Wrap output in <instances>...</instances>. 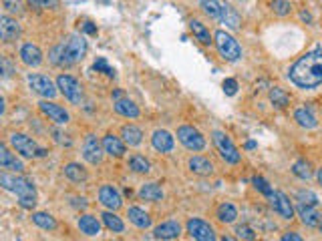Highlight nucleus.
Returning <instances> with one entry per match:
<instances>
[{
  "mask_svg": "<svg viewBox=\"0 0 322 241\" xmlns=\"http://www.w3.org/2000/svg\"><path fill=\"white\" fill-rule=\"evenodd\" d=\"M288 78L300 89H316L322 85V45L296 60L288 70Z\"/></svg>",
  "mask_w": 322,
  "mask_h": 241,
  "instance_id": "obj_1",
  "label": "nucleus"
},
{
  "mask_svg": "<svg viewBox=\"0 0 322 241\" xmlns=\"http://www.w3.org/2000/svg\"><path fill=\"white\" fill-rule=\"evenodd\" d=\"M270 101H272V105H274V107L284 109V107H288L290 97H288V93H286V91H282L280 87H274V89L270 91Z\"/></svg>",
  "mask_w": 322,
  "mask_h": 241,
  "instance_id": "obj_36",
  "label": "nucleus"
},
{
  "mask_svg": "<svg viewBox=\"0 0 322 241\" xmlns=\"http://www.w3.org/2000/svg\"><path fill=\"white\" fill-rule=\"evenodd\" d=\"M189 169H191L196 175H212V173H214L212 161L206 159V157H200V155H196V157L189 159Z\"/></svg>",
  "mask_w": 322,
  "mask_h": 241,
  "instance_id": "obj_27",
  "label": "nucleus"
},
{
  "mask_svg": "<svg viewBox=\"0 0 322 241\" xmlns=\"http://www.w3.org/2000/svg\"><path fill=\"white\" fill-rule=\"evenodd\" d=\"M0 36L4 43H12L20 36V24L10 16H0Z\"/></svg>",
  "mask_w": 322,
  "mask_h": 241,
  "instance_id": "obj_15",
  "label": "nucleus"
},
{
  "mask_svg": "<svg viewBox=\"0 0 322 241\" xmlns=\"http://www.w3.org/2000/svg\"><path fill=\"white\" fill-rule=\"evenodd\" d=\"M101 219H103L105 227H107L109 231H113V233H121V231L125 229V223H123V221H121V217H119V215H115L113 211H105V213L101 215Z\"/></svg>",
  "mask_w": 322,
  "mask_h": 241,
  "instance_id": "obj_33",
  "label": "nucleus"
},
{
  "mask_svg": "<svg viewBox=\"0 0 322 241\" xmlns=\"http://www.w3.org/2000/svg\"><path fill=\"white\" fill-rule=\"evenodd\" d=\"M212 137H214L215 149L219 151V155H221V159H223L226 163H230V165L240 163L242 153L238 151V147L232 143V139H230L223 131H214V133H212Z\"/></svg>",
  "mask_w": 322,
  "mask_h": 241,
  "instance_id": "obj_5",
  "label": "nucleus"
},
{
  "mask_svg": "<svg viewBox=\"0 0 322 241\" xmlns=\"http://www.w3.org/2000/svg\"><path fill=\"white\" fill-rule=\"evenodd\" d=\"M0 185L6 191H12V193L18 195L20 207L35 209V205H37V191H35V185H33L30 179H26V177H12L8 173H2L0 175Z\"/></svg>",
  "mask_w": 322,
  "mask_h": 241,
  "instance_id": "obj_3",
  "label": "nucleus"
},
{
  "mask_svg": "<svg viewBox=\"0 0 322 241\" xmlns=\"http://www.w3.org/2000/svg\"><path fill=\"white\" fill-rule=\"evenodd\" d=\"M56 87H58V91H60L71 103L81 105V101H83V87H81V83H79L75 76H71V74H58Z\"/></svg>",
  "mask_w": 322,
  "mask_h": 241,
  "instance_id": "obj_7",
  "label": "nucleus"
},
{
  "mask_svg": "<svg viewBox=\"0 0 322 241\" xmlns=\"http://www.w3.org/2000/svg\"><path fill=\"white\" fill-rule=\"evenodd\" d=\"M292 173H294L298 179L308 181L310 177H312V167H310V163H308V161L300 159V161H296V163L292 165Z\"/></svg>",
  "mask_w": 322,
  "mask_h": 241,
  "instance_id": "obj_37",
  "label": "nucleus"
},
{
  "mask_svg": "<svg viewBox=\"0 0 322 241\" xmlns=\"http://www.w3.org/2000/svg\"><path fill=\"white\" fill-rule=\"evenodd\" d=\"M185 227H187V233H189L196 241H217L214 227H212L208 221H204V219L194 217V219L187 221Z\"/></svg>",
  "mask_w": 322,
  "mask_h": 241,
  "instance_id": "obj_9",
  "label": "nucleus"
},
{
  "mask_svg": "<svg viewBox=\"0 0 322 241\" xmlns=\"http://www.w3.org/2000/svg\"><path fill=\"white\" fill-rule=\"evenodd\" d=\"M33 223L35 225H39L41 229H45V231H54L56 229V221H54V217L51 213H45V211H37V213H33Z\"/></svg>",
  "mask_w": 322,
  "mask_h": 241,
  "instance_id": "obj_29",
  "label": "nucleus"
},
{
  "mask_svg": "<svg viewBox=\"0 0 322 241\" xmlns=\"http://www.w3.org/2000/svg\"><path fill=\"white\" fill-rule=\"evenodd\" d=\"M238 217V209L232 205V203H221L217 207V219L221 223H234Z\"/></svg>",
  "mask_w": 322,
  "mask_h": 241,
  "instance_id": "obj_34",
  "label": "nucleus"
},
{
  "mask_svg": "<svg viewBox=\"0 0 322 241\" xmlns=\"http://www.w3.org/2000/svg\"><path fill=\"white\" fill-rule=\"evenodd\" d=\"M127 217H129V221H131L135 227H139V229L151 227V217H149V213H145V211L139 209V207H129Z\"/></svg>",
  "mask_w": 322,
  "mask_h": 241,
  "instance_id": "obj_23",
  "label": "nucleus"
},
{
  "mask_svg": "<svg viewBox=\"0 0 322 241\" xmlns=\"http://www.w3.org/2000/svg\"><path fill=\"white\" fill-rule=\"evenodd\" d=\"M294 119H296V123L300 125V127H304V129H314L316 125H318V120H316V117H314V113L310 111V109H298L296 113H294Z\"/></svg>",
  "mask_w": 322,
  "mask_h": 241,
  "instance_id": "obj_31",
  "label": "nucleus"
},
{
  "mask_svg": "<svg viewBox=\"0 0 322 241\" xmlns=\"http://www.w3.org/2000/svg\"><path fill=\"white\" fill-rule=\"evenodd\" d=\"M121 137H123L125 145L137 147V145L143 141V131H141L139 127H135V125H125V127L121 129Z\"/></svg>",
  "mask_w": 322,
  "mask_h": 241,
  "instance_id": "obj_25",
  "label": "nucleus"
},
{
  "mask_svg": "<svg viewBox=\"0 0 322 241\" xmlns=\"http://www.w3.org/2000/svg\"><path fill=\"white\" fill-rule=\"evenodd\" d=\"M65 177L75 183H81V181H87L89 175H87L85 167H81L79 163H69V165H65Z\"/></svg>",
  "mask_w": 322,
  "mask_h": 241,
  "instance_id": "obj_32",
  "label": "nucleus"
},
{
  "mask_svg": "<svg viewBox=\"0 0 322 241\" xmlns=\"http://www.w3.org/2000/svg\"><path fill=\"white\" fill-rule=\"evenodd\" d=\"M113 99L117 101V99H123V93L121 91H113Z\"/></svg>",
  "mask_w": 322,
  "mask_h": 241,
  "instance_id": "obj_51",
  "label": "nucleus"
},
{
  "mask_svg": "<svg viewBox=\"0 0 322 241\" xmlns=\"http://www.w3.org/2000/svg\"><path fill=\"white\" fill-rule=\"evenodd\" d=\"M320 231H322V225H320Z\"/></svg>",
  "mask_w": 322,
  "mask_h": 241,
  "instance_id": "obj_55",
  "label": "nucleus"
},
{
  "mask_svg": "<svg viewBox=\"0 0 322 241\" xmlns=\"http://www.w3.org/2000/svg\"><path fill=\"white\" fill-rule=\"evenodd\" d=\"M139 197H141L143 201L157 203V201L163 199V189H161L157 183H145V185H141V189H139Z\"/></svg>",
  "mask_w": 322,
  "mask_h": 241,
  "instance_id": "obj_26",
  "label": "nucleus"
},
{
  "mask_svg": "<svg viewBox=\"0 0 322 241\" xmlns=\"http://www.w3.org/2000/svg\"><path fill=\"white\" fill-rule=\"evenodd\" d=\"M79 229H81V233H85L89 237H95V235L101 233V223L93 215H81L79 217Z\"/></svg>",
  "mask_w": 322,
  "mask_h": 241,
  "instance_id": "obj_22",
  "label": "nucleus"
},
{
  "mask_svg": "<svg viewBox=\"0 0 322 241\" xmlns=\"http://www.w3.org/2000/svg\"><path fill=\"white\" fill-rule=\"evenodd\" d=\"M272 8H274V12H276L278 16H288L290 10H292V4H290L288 0H274V2H272Z\"/></svg>",
  "mask_w": 322,
  "mask_h": 241,
  "instance_id": "obj_42",
  "label": "nucleus"
},
{
  "mask_svg": "<svg viewBox=\"0 0 322 241\" xmlns=\"http://www.w3.org/2000/svg\"><path fill=\"white\" fill-rule=\"evenodd\" d=\"M28 4H33L35 8H56L58 0H28Z\"/></svg>",
  "mask_w": 322,
  "mask_h": 241,
  "instance_id": "obj_46",
  "label": "nucleus"
},
{
  "mask_svg": "<svg viewBox=\"0 0 322 241\" xmlns=\"http://www.w3.org/2000/svg\"><path fill=\"white\" fill-rule=\"evenodd\" d=\"M236 233H238L240 239L256 241V231H254L252 227H248V225H238V227H236Z\"/></svg>",
  "mask_w": 322,
  "mask_h": 241,
  "instance_id": "obj_43",
  "label": "nucleus"
},
{
  "mask_svg": "<svg viewBox=\"0 0 322 241\" xmlns=\"http://www.w3.org/2000/svg\"><path fill=\"white\" fill-rule=\"evenodd\" d=\"M93 68H95L97 72H105V74H107V76H111V78H115V76H117L115 68H111V66H109V62H107V59H105V57H99V59L95 60Z\"/></svg>",
  "mask_w": 322,
  "mask_h": 241,
  "instance_id": "obj_40",
  "label": "nucleus"
},
{
  "mask_svg": "<svg viewBox=\"0 0 322 241\" xmlns=\"http://www.w3.org/2000/svg\"><path fill=\"white\" fill-rule=\"evenodd\" d=\"M221 241H238V239H234V237H230V235H223Z\"/></svg>",
  "mask_w": 322,
  "mask_h": 241,
  "instance_id": "obj_54",
  "label": "nucleus"
},
{
  "mask_svg": "<svg viewBox=\"0 0 322 241\" xmlns=\"http://www.w3.org/2000/svg\"><path fill=\"white\" fill-rule=\"evenodd\" d=\"M10 145L16 149V153H20L22 157H33V159H39V157H45L47 155V149L39 147L37 141H33L30 137L22 135V133H12L10 135Z\"/></svg>",
  "mask_w": 322,
  "mask_h": 241,
  "instance_id": "obj_6",
  "label": "nucleus"
},
{
  "mask_svg": "<svg viewBox=\"0 0 322 241\" xmlns=\"http://www.w3.org/2000/svg\"><path fill=\"white\" fill-rule=\"evenodd\" d=\"M252 183H254V187L262 193V195H266V197H270L274 191H272V187L268 185V181L262 179V177H252Z\"/></svg>",
  "mask_w": 322,
  "mask_h": 241,
  "instance_id": "obj_44",
  "label": "nucleus"
},
{
  "mask_svg": "<svg viewBox=\"0 0 322 241\" xmlns=\"http://www.w3.org/2000/svg\"><path fill=\"white\" fill-rule=\"evenodd\" d=\"M219 18H221V22H223L228 28H232V30L240 28V24H242V18H240V14H238V12L232 8V4H228V2H223V4H221Z\"/></svg>",
  "mask_w": 322,
  "mask_h": 241,
  "instance_id": "obj_21",
  "label": "nucleus"
},
{
  "mask_svg": "<svg viewBox=\"0 0 322 241\" xmlns=\"http://www.w3.org/2000/svg\"><path fill=\"white\" fill-rule=\"evenodd\" d=\"M296 199L300 201V205H306V207H316V205H318V197H316V193L310 191V189H300V191L296 193Z\"/></svg>",
  "mask_w": 322,
  "mask_h": 241,
  "instance_id": "obj_38",
  "label": "nucleus"
},
{
  "mask_svg": "<svg viewBox=\"0 0 322 241\" xmlns=\"http://www.w3.org/2000/svg\"><path fill=\"white\" fill-rule=\"evenodd\" d=\"M316 179H318V183L322 185V169H318V173H316Z\"/></svg>",
  "mask_w": 322,
  "mask_h": 241,
  "instance_id": "obj_53",
  "label": "nucleus"
},
{
  "mask_svg": "<svg viewBox=\"0 0 322 241\" xmlns=\"http://www.w3.org/2000/svg\"><path fill=\"white\" fill-rule=\"evenodd\" d=\"M300 16H302V20H306V22H312V16H310L308 12H302Z\"/></svg>",
  "mask_w": 322,
  "mask_h": 241,
  "instance_id": "obj_50",
  "label": "nucleus"
},
{
  "mask_svg": "<svg viewBox=\"0 0 322 241\" xmlns=\"http://www.w3.org/2000/svg\"><path fill=\"white\" fill-rule=\"evenodd\" d=\"M280 241H302V237H300L298 233H294V231H288V233L282 235V239Z\"/></svg>",
  "mask_w": 322,
  "mask_h": 241,
  "instance_id": "obj_48",
  "label": "nucleus"
},
{
  "mask_svg": "<svg viewBox=\"0 0 322 241\" xmlns=\"http://www.w3.org/2000/svg\"><path fill=\"white\" fill-rule=\"evenodd\" d=\"M2 6L10 14H22L24 12V2L22 0H2Z\"/></svg>",
  "mask_w": 322,
  "mask_h": 241,
  "instance_id": "obj_41",
  "label": "nucleus"
},
{
  "mask_svg": "<svg viewBox=\"0 0 322 241\" xmlns=\"http://www.w3.org/2000/svg\"><path fill=\"white\" fill-rule=\"evenodd\" d=\"M115 111L121 117H127V119H137L139 117V107L129 99H117L115 101Z\"/></svg>",
  "mask_w": 322,
  "mask_h": 241,
  "instance_id": "obj_24",
  "label": "nucleus"
},
{
  "mask_svg": "<svg viewBox=\"0 0 322 241\" xmlns=\"http://www.w3.org/2000/svg\"><path fill=\"white\" fill-rule=\"evenodd\" d=\"M204 12L212 18H219V12H221V2L219 0H200Z\"/></svg>",
  "mask_w": 322,
  "mask_h": 241,
  "instance_id": "obj_39",
  "label": "nucleus"
},
{
  "mask_svg": "<svg viewBox=\"0 0 322 241\" xmlns=\"http://www.w3.org/2000/svg\"><path fill=\"white\" fill-rule=\"evenodd\" d=\"M151 145H153V149L159 151V153H169V151H173L175 141H173L171 133H167V131H163V129H157V131L153 133V137H151Z\"/></svg>",
  "mask_w": 322,
  "mask_h": 241,
  "instance_id": "obj_18",
  "label": "nucleus"
},
{
  "mask_svg": "<svg viewBox=\"0 0 322 241\" xmlns=\"http://www.w3.org/2000/svg\"><path fill=\"white\" fill-rule=\"evenodd\" d=\"M214 43H215V47H217V53L226 60H230V62L240 60V57H242V47L238 45V41H236L232 34H228L226 30H217L214 34Z\"/></svg>",
  "mask_w": 322,
  "mask_h": 241,
  "instance_id": "obj_4",
  "label": "nucleus"
},
{
  "mask_svg": "<svg viewBox=\"0 0 322 241\" xmlns=\"http://www.w3.org/2000/svg\"><path fill=\"white\" fill-rule=\"evenodd\" d=\"M20 60H22L26 66H41V64H43V53H41V49H39L37 45L26 43V45H22V49H20Z\"/></svg>",
  "mask_w": 322,
  "mask_h": 241,
  "instance_id": "obj_17",
  "label": "nucleus"
},
{
  "mask_svg": "<svg viewBox=\"0 0 322 241\" xmlns=\"http://www.w3.org/2000/svg\"><path fill=\"white\" fill-rule=\"evenodd\" d=\"M54 141H56L58 145H65V147H71V145H73V141H71L67 135H62L60 131H54Z\"/></svg>",
  "mask_w": 322,
  "mask_h": 241,
  "instance_id": "obj_47",
  "label": "nucleus"
},
{
  "mask_svg": "<svg viewBox=\"0 0 322 241\" xmlns=\"http://www.w3.org/2000/svg\"><path fill=\"white\" fill-rule=\"evenodd\" d=\"M83 32H87V34H97V26H95L93 22H85V24H83Z\"/></svg>",
  "mask_w": 322,
  "mask_h": 241,
  "instance_id": "obj_49",
  "label": "nucleus"
},
{
  "mask_svg": "<svg viewBox=\"0 0 322 241\" xmlns=\"http://www.w3.org/2000/svg\"><path fill=\"white\" fill-rule=\"evenodd\" d=\"M83 157H85V161L91 163V165H99V163L103 161V147H101V143L97 141L95 135H87V137H85Z\"/></svg>",
  "mask_w": 322,
  "mask_h": 241,
  "instance_id": "obj_11",
  "label": "nucleus"
},
{
  "mask_svg": "<svg viewBox=\"0 0 322 241\" xmlns=\"http://www.w3.org/2000/svg\"><path fill=\"white\" fill-rule=\"evenodd\" d=\"M153 235L157 239L163 241H171V239H177L181 235V225L177 221H163L161 225H157L153 229Z\"/></svg>",
  "mask_w": 322,
  "mask_h": 241,
  "instance_id": "obj_16",
  "label": "nucleus"
},
{
  "mask_svg": "<svg viewBox=\"0 0 322 241\" xmlns=\"http://www.w3.org/2000/svg\"><path fill=\"white\" fill-rule=\"evenodd\" d=\"M39 109H41L43 115H47V117L51 120H54L56 125H67V123L71 120V115L65 111V107L56 105V103L49 101V99L41 101V103H39Z\"/></svg>",
  "mask_w": 322,
  "mask_h": 241,
  "instance_id": "obj_12",
  "label": "nucleus"
},
{
  "mask_svg": "<svg viewBox=\"0 0 322 241\" xmlns=\"http://www.w3.org/2000/svg\"><path fill=\"white\" fill-rule=\"evenodd\" d=\"M246 149H256V143H254V141H248V143H246Z\"/></svg>",
  "mask_w": 322,
  "mask_h": 241,
  "instance_id": "obj_52",
  "label": "nucleus"
},
{
  "mask_svg": "<svg viewBox=\"0 0 322 241\" xmlns=\"http://www.w3.org/2000/svg\"><path fill=\"white\" fill-rule=\"evenodd\" d=\"M99 201L107 207L109 211H117L121 205H123V199L119 195V191L113 187V185H103L99 189Z\"/></svg>",
  "mask_w": 322,
  "mask_h": 241,
  "instance_id": "obj_14",
  "label": "nucleus"
},
{
  "mask_svg": "<svg viewBox=\"0 0 322 241\" xmlns=\"http://www.w3.org/2000/svg\"><path fill=\"white\" fill-rule=\"evenodd\" d=\"M298 215H300L302 223L308 225V227H318V225H320V213H318L314 207L300 205V207H298Z\"/></svg>",
  "mask_w": 322,
  "mask_h": 241,
  "instance_id": "obj_28",
  "label": "nucleus"
},
{
  "mask_svg": "<svg viewBox=\"0 0 322 241\" xmlns=\"http://www.w3.org/2000/svg\"><path fill=\"white\" fill-rule=\"evenodd\" d=\"M103 149H105V153H107V155L119 159V157H123V155H125V141L109 133V135L103 137Z\"/></svg>",
  "mask_w": 322,
  "mask_h": 241,
  "instance_id": "obj_20",
  "label": "nucleus"
},
{
  "mask_svg": "<svg viewBox=\"0 0 322 241\" xmlns=\"http://www.w3.org/2000/svg\"><path fill=\"white\" fill-rule=\"evenodd\" d=\"M28 85H30V89L37 95H41L45 99H54L56 89H58V87H54V83L49 76H45V74H33V72L28 74Z\"/></svg>",
  "mask_w": 322,
  "mask_h": 241,
  "instance_id": "obj_10",
  "label": "nucleus"
},
{
  "mask_svg": "<svg viewBox=\"0 0 322 241\" xmlns=\"http://www.w3.org/2000/svg\"><path fill=\"white\" fill-rule=\"evenodd\" d=\"M87 41L81 34H71L67 38V43H60L51 49L49 60L54 66H71L75 62H81L87 55Z\"/></svg>",
  "mask_w": 322,
  "mask_h": 241,
  "instance_id": "obj_2",
  "label": "nucleus"
},
{
  "mask_svg": "<svg viewBox=\"0 0 322 241\" xmlns=\"http://www.w3.org/2000/svg\"><path fill=\"white\" fill-rule=\"evenodd\" d=\"M221 87H223V93H226L228 97H234V95L238 93V81H236V78H226Z\"/></svg>",
  "mask_w": 322,
  "mask_h": 241,
  "instance_id": "obj_45",
  "label": "nucleus"
},
{
  "mask_svg": "<svg viewBox=\"0 0 322 241\" xmlns=\"http://www.w3.org/2000/svg\"><path fill=\"white\" fill-rule=\"evenodd\" d=\"M0 167H2V169H10V171H14V173L24 171V163H22L20 159H16V157L8 151L6 145H0Z\"/></svg>",
  "mask_w": 322,
  "mask_h": 241,
  "instance_id": "obj_19",
  "label": "nucleus"
},
{
  "mask_svg": "<svg viewBox=\"0 0 322 241\" xmlns=\"http://www.w3.org/2000/svg\"><path fill=\"white\" fill-rule=\"evenodd\" d=\"M129 169L135 173H149L151 171V163L143 157V155H131L129 159Z\"/></svg>",
  "mask_w": 322,
  "mask_h": 241,
  "instance_id": "obj_35",
  "label": "nucleus"
},
{
  "mask_svg": "<svg viewBox=\"0 0 322 241\" xmlns=\"http://www.w3.org/2000/svg\"><path fill=\"white\" fill-rule=\"evenodd\" d=\"M177 139L189 151H204V147H206V137L198 129H194L191 125H181L177 129Z\"/></svg>",
  "mask_w": 322,
  "mask_h": 241,
  "instance_id": "obj_8",
  "label": "nucleus"
},
{
  "mask_svg": "<svg viewBox=\"0 0 322 241\" xmlns=\"http://www.w3.org/2000/svg\"><path fill=\"white\" fill-rule=\"evenodd\" d=\"M268 199H270V205L274 207V211H276L280 217H284V219H292V217H294V207H292L290 199H288L284 193L274 191Z\"/></svg>",
  "mask_w": 322,
  "mask_h": 241,
  "instance_id": "obj_13",
  "label": "nucleus"
},
{
  "mask_svg": "<svg viewBox=\"0 0 322 241\" xmlns=\"http://www.w3.org/2000/svg\"><path fill=\"white\" fill-rule=\"evenodd\" d=\"M189 30L194 32V36H196L202 45H210V43H214V41H212L210 30H208V26H206V24H202L200 20H191V22H189Z\"/></svg>",
  "mask_w": 322,
  "mask_h": 241,
  "instance_id": "obj_30",
  "label": "nucleus"
}]
</instances>
